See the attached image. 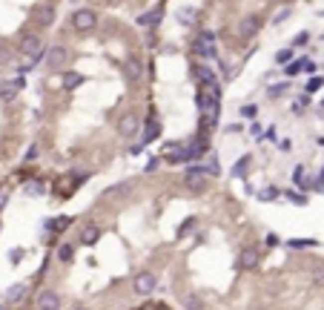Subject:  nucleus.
<instances>
[{"label": "nucleus", "instance_id": "nucleus-1", "mask_svg": "<svg viewBox=\"0 0 324 310\" xmlns=\"http://www.w3.org/2000/svg\"><path fill=\"white\" fill-rule=\"evenodd\" d=\"M95 26H98V11L95 9H78L75 14H72V29L75 32H92Z\"/></svg>", "mask_w": 324, "mask_h": 310}, {"label": "nucleus", "instance_id": "nucleus-2", "mask_svg": "<svg viewBox=\"0 0 324 310\" xmlns=\"http://www.w3.org/2000/svg\"><path fill=\"white\" fill-rule=\"evenodd\" d=\"M132 290H135V296H150L158 290V279L150 270H141V273L132 276Z\"/></svg>", "mask_w": 324, "mask_h": 310}, {"label": "nucleus", "instance_id": "nucleus-3", "mask_svg": "<svg viewBox=\"0 0 324 310\" xmlns=\"http://www.w3.org/2000/svg\"><path fill=\"white\" fill-rule=\"evenodd\" d=\"M20 52L23 55H32L35 60L43 57V37L40 34H23L20 37Z\"/></svg>", "mask_w": 324, "mask_h": 310}, {"label": "nucleus", "instance_id": "nucleus-4", "mask_svg": "<svg viewBox=\"0 0 324 310\" xmlns=\"http://www.w3.org/2000/svg\"><path fill=\"white\" fill-rule=\"evenodd\" d=\"M258 29H261L258 14H247V17H241V23H238V37L250 40V37H255V34H258Z\"/></svg>", "mask_w": 324, "mask_h": 310}, {"label": "nucleus", "instance_id": "nucleus-5", "mask_svg": "<svg viewBox=\"0 0 324 310\" xmlns=\"http://www.w3.org/2000/svg\"><path fill=\"white\" fill-rule=\"evenodd\" d=\"M118 132H121V138H132L138 135V115H121V121H118Z\"/></svg>", "mask_w": 324, "mask_h": 310}, {"label": "nucleus", "instance_id": "nucleus-6", "mask_svg": "<svg viewBox=\"0 0 324 310\" xmlns=\"http://www.w3.org/2000/svg\"><path fill=\"white\" fill-rule=\"evenodd\" d=\"M43 60H46L49 66H63L69 60V52H66V46H52L46 55H43Z\"/></svg>", "mask_w": 324, "mask_h": 310}, {"label": "nucleus", "instance_id": "nucleus-7", "mask_svg": "<svg viewBox=\"0 0 324 310\" xmlns=\"http://www.w3.org/2000/svg\"><path fill=\"white\" fill-rule=\"evenodd\" d=\"M37 310H60V296L55 290H43L37 296Z\"/></svg>", "mask_w": 324, "mask_h": 310}, {"label": "nucleus", "instance_id": "nucleus-8", "mask_svg": "<svg viewBox=\"0 0 324 310\" xmlns=\"http://www.w3.org/2000/svg\"><path fill=\"white\" fill-rule=\"evenodd\" d=\"M124 75H127V80H132V83H138V80H141L144 66H141L138 57H127V60H124Z\"/></svg>", "mask_w": 324, "mask_h": 310}, {"label": "nucleus", "instance_id": "nucleus-9", "mask_svg": "<svg viewBox=\"0 0 324 310\" xmlns=\"http://www.w3.org/2000/svg\"><path fill=\"white\" fill-rule=\"evenodd\" d=\"M238 267H241V270L258 267V250H255V247H244L241 256H238Z\"/></svg>", "mask_w": 324, "mask_h": 310}, {"label": "nucleus", "instance_id": "nucleus-10", "mask_svg": "<svg viewBox=\"0 0 324 310\" xmlns=\"http://www.w3.org/2000/svg\"><path fill=\"white\" fill-rule=\"evenodd\" d=\"M23 86H26V80H23V78L9 80V83H6V86L0 89V98H3V101H12V98H14V95H17L20 89H23Z\"/></svg>", "mask_w": 324, "mask_h": 310}, {"label": "nucleus", "instance_id": "nucleus-11", "mask_svg": "<svg viewBox=\"0 0 324 310\" xmlns=\"http://www.w3.org/2000/svg\"><path fill=\"white\" fill-rule=\"evenodd\" d=\"M98 239H101V227H98V224H86V227L81 230V244H86V247H92Z\"/></svg>", "mask_w": 324, "mask_h": 310}, {"label": "nucleus", "instance_id": "nucleus-12", "mask_svg": "<svg viewBox=\"0 0 324 310\" xmlns=\"http://www.w3.org/2000/svg\"><path fill=\"white\" fill-rule=\"evenodd\" d=\"M184 187L189 193H201V190H207V175H186Z\"/></svg>", "mask_w": 324, "mask_h": 310}, {"label": "nucleus", "instance_id": "nucleus-13", "mask_svg": "<svg viewBox=\"0 0 324 310\" xmlns=\"http://www.w3.org/2000/svg\"><path fill=\"white\" fill-rule=\"evenodd\" d=\"M37 14H35V20L40 23V26H49V23L55 20V6H37Z\"/></svg>", "mask_w": 324, "mask_h": 310}, {"label": "nucleus", "instance_id": "nucleus-14", "mask_svg": "<svg viewBox=\"0 0 324 310\" xmlns=\"http://www.w3.org/2000/svg\"><path fill=\"white\" fill-rule=\"evenodd\" d=\"M161 17H163V6H155L152 11L141 14V17H138V26H152V23H158Z\"/></svg>", "mask_w": 324, "mask_h": 310}, {"label": "nucleus", "instance_id": "nucleus-15", "mask_svg": "<svg viewBox=\"0 0 324 310\" xmlns=\"http://www.w3.org/2000/svg\"><path fill=\"white\" fill-rule=\"evenodd\" d=\"M72 224V218L69 216H58V218H52V221H46L43 227L49 230V233H60V230H66Z\"/></svg>", "mask_w": 324, "mask_h": 310}, {"label": "nucleus", "instance_id": "nucleus-16", "mask_svg": "<svg viewBox=\"0 0 324 310\" xmlns=\"http://www.w3.org/2000/svg\"><path fill=\"white\" fill-rule=\"evenodd\" d=\"M250 161H253V155H244V158H238L235 164H232L230 175H235V178H244V172H247V167H250Z\"/></svg>", "mask_w": 324, "mask_h": 310}, {"label": "nucleus", "instance_id": "nucleus-17", "mask_svg": "<svg viewBox=\"0 0 324 310\" xmlns=\"http://www.w3.org/2000/svg\"><path fill=\"white\" fill-rule=\"evenodd\" d=\"M287 244L293 247V250H310V247H316L319 241H316V239H290Z\"/></svg>", "mask_w": 324, "mask_h": 310}, {"label": "nucleus", "instance_id": "nucleus-18", "mask_svg": "<svg viewBox=\"0 0 324 310\" xmlns=\"http://www.w3.org/2000/svg\"><path fill=\"white\" fill-rule=\"evenodd\" d=\"M23 296H26V285H12V287H9V293H6V299H9L12 305H14V302H20Z\"/></svg>", "mask_w": 324, "mask_h": 310}, {"label": "nucleus", "instance_id": "nucleus-19", "mask_svg": "<svg viewBox=\"0 0 324 310\" xmlns=\"http://www.w3.org/2000/svg\"><path fill=\"white\" fill-rule=\"evenodd\" d=\"M83 83V75H78V72H66L63 75V86L66 89H75V86H81Z\"/></svg>", "mask_w": 324, "mask_h": 310}, {"label": "nucleus", "instance_id": "nucleus-20", "mask_svg": "<svg viewBox=\"0 0 324 310\" xmlns=\"http://www.w3.org/2000/svg\"><path fill=\"white\" fill-rule=\"evenodd\" d=\"M58 259L63 264H69L72 259H75V244H60V250H58Z\"/></svg>", "mask_w": 324, "mask_h": 310}, {"label": "nucleus", "instance_id": "nucleus-21", "mask_svg": "<svg viewBox=\"0 0 324 310\" xmlns=\"http://www.w3.org/2000/svg\"><path fill=\"white\" fill-rule=\"evenodd\" d=\"M310 279H313V285H316V287H322V290H324V264H316V267H313Z\"/></svg>", "mask_w": 324, "mask_h": 310}, {"label": "nucleus", "instance_id": "nucleus-22", "mask_svg": "<svg viewBox=\"0 0 324 310\" xmlns=\"http://www.w3.org/2000/svg\"><path fill=\"white\" fill-rule=\"evenodd\" d=\"M290 60H293V49H281V52H276V63L278 66H290Z\"/></svg>", "mask_w": 324, "mask_h": 310}, {"label": "nucleus", "instance_id": "nucleus-23", "mask_svg": "<svg viewBox=\"0 0 324 310\" xmlns=\"http://www.w3.org/2000/svg\"><path fill=\"white\" fill-rule=\"evenodd\" d=\"M129 190H132V181H124V184H115V187H109V190H106V195H127Z\"/></svg>", "mask_w": 324, "mask_h": 310}, {"label": "nucleus", "instance_id": "nucleus-24", "mask_svg": "<svg viewBox=\"0 0 324 310\" xmlns=\"http://www.w3.org/2000/svg\"><path fill=\"white\" fill-rule=\"evenodd\" d=\"M158 129H161V126H158V121H155V118H150V124H147V132H144V144H147V141H152V138L158 135Z\"/></svg>", "mask_w": 324, "mask_h": 310}, {"label": "nucleus", "instance_id": "nucleus-25", "mask_svg": "<svg viewBox=\"0 0 324 310\" xmlns=\"http://www.w3.org/2000/svg\"><path fill=\"white\" fill-rule=\"evenodd\" d=\"M293 181L299 184V187H310V181H307V178H304V167H293Z\"/></svg>", "mask_w": 324, "mask_h": 310}, {"label": "nucleus", "instance_id": "nucleus-26", "mask_svg": "<svg viewBox=\"0 0 324 310\" xmlns=\"http://www.w3.org/2000/svg\"><path fill=\"white\" fill-rule=\"evenodd\" d=\"M178 20L184 23V26H192V23H195V11H192V9H181Z\"/></svg>", "mask_w": 324, "mask_h": 310}, {"label": "nucleus", "instance_id": "nucleus-27", "mask_svg": "<svg viewBox=\"0 0 324 310\" xmlns=\"http://www.w3.org/2000/svg\"><path fill=\"white\" fill-rule=\"evenodd\" d=\"M192 230H195V218H186L184 224H181V227H178V233H175V236H178V239H181V236H186V233H192Z\"/></svg>", "mask_w": 324, "mask_h": 310}, {"label": "nucleus", "instance_id": "nucleus-28", "mask_svg": "<svg viewBox=\"0 0 324 310\" xmlns=\"http://www.w3.org/2000/svg\"><path fill=\"white\" fill-rule=\"evenodd\" d=\"M322 86H324V75H322V78H319V75H313V78L307 80V92H319Z\"/></svg>", "mask_w": 324, "mask_h": 310}, {"label": "nucleus", "instance_id": "nucleus-29", "mask_svg": "<svg viewBox=\"0 0 324 310\" xmlns=\"http://www.w3.org/2000/svg\"><path fill=\"white\" fill-rule=\"evenodd\" d=\"M287 86H290V83H273V86L267 89V95H270V98H278V95H284V92H287Z\"/></svg>", "mask_w": 324, "mask_h": 310}, {"label": "nucleus", "instance_id": "nucleus-30", "mask_svg": "<svg viewBox=\"0 0 324 310\" xmlns=\"http://www.w3.org/2000/svg\"><path fill=\"white\" fill-rule=\"evenodd\" d=\"M278 198V187H267V190H261V201H276Z\"/></svg>", "mask_w": 324, "mask_h": 310}, {"label": "nucleus", "instance_id": "nucleus-31", "mask_svg": "<svg viewBox=\"0 0 324 310\" xmlns=\"http://www.w3.org/2000/svg\"><path fill=\"white\" fill-rule=\"evenodd\" d=\"M301 69H304V60L299 57V60H296V63H290V66L284 69V72H287V78H293V75H299Z\"/></svg>", "mask_w": 324, "mask_h": 310}, {"label": "nucleus", "instance_id": "nucleus-32", "mask_svg": "<svg viewBox=\"0 0 324 310\" xmlns=\"http://www.w3.org/2000/svg\"><path fill=\"white\" fill-rule=\"evenodd\" d=\"M241 115H244V118H253V121H255V118H258V106H255V103H247V106H241Z\"/></svg>", "mask_w": 324, "mask_h": 310}, {"label": "nucleus", "instance_id": "nucleus-33", "mask_svg": "<svg viewBox=\"0 0 324 310\" xmlns=\"http://www.w3.org/2000/svg\"><path fill=\"white\" fill-rule=\"evenodd\" d=\"M184 305H186L189 310H204V305H201V299H198V296H186Z\"/></svg>", "mask_w": 324, "mask_h": 310}, {"label": "nucleus", "instance_id": "nucleus-34", "mask_svg": "<svg viewBox=\"0 0 324 310\" xmlns=\"http://www.w3.org/2000/svg\"><path fill=\"white\" fill-rule=\"evenodd\" d=\"M307 43H310V32L296 34V40H293V46H307Z\"/></svg>", "mask_w": 324, "mask_h": 310}, {"label": "nucleus", "instance_id": "nucleus-35", "mask_svg": "<svg viewBox=\"0 0 324 310\" xmlns=\"http://www.w3.org/2000/svg\"><path fill=\"white\" fill-rule=\"evenodd\" d=\"M290 14H293V11H290V9H281V11H278V14H276V17H273V23H284V20H287V17H290Z\"/></svg>", "mask_w": 324, "mask_h": 310}, {"label": "nucleus", "instance_id": "nucleus-36", "mask_svg": "<svg viewBox=\"0 0 324 310\" xmlns=\"http://www.w3.org/2000/svg\"><path fill=\"white\" fill-rule=\"evenodd\" d=\"M26 193H29V195H37V193H43V184H26Z\"/></svg>", "mask_w": 324, "mask_h": 310}, {"label": "nucleus", "instance_id": "nucleus-37", "mask_svg": "<svg viewBox=\"0 0 324 310\" xmlns=\"http://www.w3.org/2000/svg\"><path fill=\"white\" fill-rule=\"evenodd\" d=\"M287 195H290V201H293V204H307V198H304L301 193H287Z\"/></svg>", "mask_w": 324, "mask_h": 310}, {"label": "nucleus", "instance_id": "nucleus-38", "mask_svg": "<svg viewBox=\"0 0 324 310\" xmlns=\"http://www.w3.org/2000/svg\"><path fill=\"white\" fill-rule=\"evenodd\" d=\"M9 60H12V52H9V49H3V46H0V63H9Z\"/></svg>", "mask_w": 324, "mask_h": 310}, {"label": "nucleus", "instance_id": "nucleus-39", "mask_svg": "<svg viewBox=\"0 0 324 310\" xmlns=\"http://www.w3.org/2000/svg\"><path fill=\"white\" fill-rule=\"evenodd\" d=\"M304 60V72H316V63H313L310 57H301Z\"/></svg>", "mask_w": 324, "mask_h": 310}, {"label": "nucleus", "instance_id": "nucleus-40", "mask_svg": "<svg viewBox=\"0 0 324 310\" xmlns=\"http://www.w3.org/2000/svg\"><path fill=\"white\" fill-rule=\"evenodd\" d=\"M37 158V147H29V152H26V161H35Z\"/></svg>", "mask_w": 324, "mask_h": 310}, {"label": "nucleus", "instance_id": "nucleus-41", "mask_svg": "<svg viewBox=\"0 0 324 310\" xmlns=\"http://www.w3.org/2000/svg\"><path fill=\"white\" fill-rule=\"evenodd\" d=\"M267 244H270V247H276V244H281V241H278V236H273V233H270V236H267Z\"/></svg>", "mask_w": 324, "mask_h": 310}, {"label": "nucleus", "instance_id": "nucleus-42", "mask_svg": "<svg viewBox=\"0 0 324 310\" xmlns=\"http://www.w3.org/2000/svg\"><path fill=\"white\" fill-rule=\"evenodd\" d=\"M319 175H322V178H319V181H316V187H319V190H322V187H324V170L319 172Z\"/></svg>", "mask_w": 324, "mask_h": 310}, {"label": "nucleus", "instance_id": "nucleus-43", "mask_svg": "<svg viewBox=\"0 0 324 310\" xmlns=\"http://www.w3.org/2000/svg\"><path fill=\"white\" fill-rule=\"evenodd\" d=\"M6 207V193H0V210Z\"/></svg>", "mask_w": 324, "mask_h": 310}, {"label": "nucleus", "instance_id": "nucleus-44", "mask_svg": "<svg viewBox=\"0 0 324 310\" xmlns=\"http://www.w3.org/2000/svg\"><path fill=\"white\" fill-rule=\"evenodd\" d=\"M75 310H89V308H75Z\"/></svg>", "mask_w": 324, "mask_h": 310}]
</instances>
